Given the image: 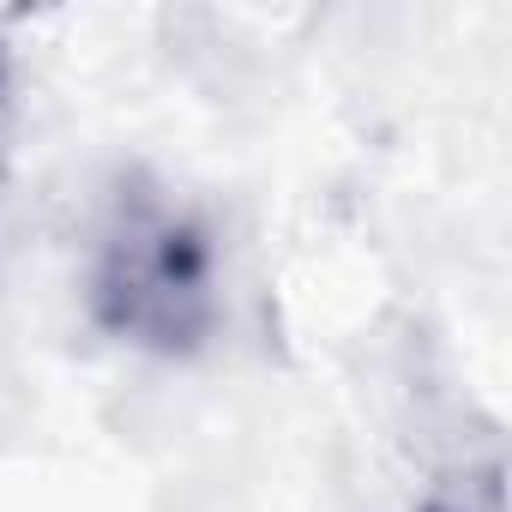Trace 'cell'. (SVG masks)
Here are the masks:
<instances>
[{
    "mask_svg": "<svg viewBox=\"0 0 512 512\" xmlns=\"http://www.w3.org/2000/svg\"><path fill=\"white\" fill-rule=\"evenodd\" d=\"M91 320L145 356H193L223 320L217 235L199 205L151 175H121L91 241L85 272Z\"/></svg>",
    "mask_w": 512,
    "mask_h": 512,
    "instance_id": "cell-1",
    "label": "cell"
},
{
    "mask_svg": "<svg viewBox=\"0 0 512 512\" xmlns=\"http://www.w3.org/2000/svg\"><path fill=\"white\" fill-rule=\"evenodd\" d=\"M7 85H13V67H7V43H0V121H7Z\"/></svg>",
    "mask_w": 512,
    "mask_h": 512,
    "instance_id": "cell-3",
    "label": "cell"
},
{
    "mask_svg": "<svg viewBox=\"0 0 512 512\" xmlns=\"http://www.w3.org/2000/svg\"><path fill=\"white\" fill-rule=\"evenodd\" d=\"M422 512H500V482L482 476L476 488H464V494H440V500H428Z\"/></svg>",
    "mask_w": 512,
    "mask_h": 512,
    "instance_id": "cell-2",
    "label": "cell"
}]
</instances>
